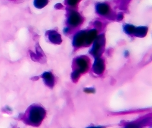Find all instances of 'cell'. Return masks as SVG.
I'll return each mask as SVG.
<instances>
[{"instance_id":"obj_3","label":"cell","mask_w":152,"mask_h":128,"mask_svg":"<svg viewBox=\"0 0 152 128\" xmlns=\"http://www.w3.org/2000/svg\"><path fill=\"white\" fill-rule=\"evenodd\" d=\"M80 17L79 14L77 13H73L71 14V18H70V21L72 24H76L78 23L80 21Z\"/></svg>"},{"instance_id":"obj_2","label":"cell","mask_w":152,"mask_h":128,"mask_svg":"<svg viewBox=\"0 0 152 128\" xmlns=\"http://www.w3.org/2000/svg\"><path fill=\"white\" fill-rule=\"evenodd\" d=\"M48 3V0H34V5L38 9H42Z\"/></svg>"},{"instance_id":"obj_4","label":"cell","mask_w":152,"mask_h":128,"mask_svg":"<svg viewBox=\"0 0 152 128\" xmlns=\"http://www.w3.org/2000/svg\"><path fill=\"white\" fill-rule=\"evenodd\" d=\"M78 1L79 0H67V2L69 5H75L78 3Z\"/></svg>"},{"instance_id":"obj_1","label":"cell","mask_w":152,"mask_h":128,"mask_svg":"<svg viewBox=\"0 0 152 128\" xmlns=\"http://www.w3.org/2000/svg\"><path fill=\"white\" fill-rule=\"evenodd\" d=\"M96 9L99 13L101 14H106L109 12L110 8L106 4H99L97 5Z\"/></svg>"}]
</instances>
